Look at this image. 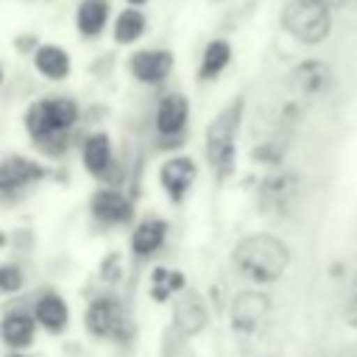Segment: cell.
<instances>
[{"mask_svg": "<svg viewBox=\"0 0 357 357\" xmlns=\"http://www.w3.org/2000/svg\"><path fill=\"white\" fill-rule=\"evenodd\" d=\"M33 67H36L39 75H45L50 81H61V78L70 75L73 61H70V53L64 47H59V45H39L33 50Z\"/></svg>", "mask_w": 357, "mask_h": 357, "instance_id": "16", "label": "cell"}, {"mask_svg": "<svg viewBox=\"0 0 357 357\" xmlns=\"http://www.w3.org/2000/svg\"><path fill=\"white\" fill-rule=\"evenodd\" d=\"M243 117V98L231 100L223 112L212 117L206 126V162L218 178H229L234 173V153H237V128Z\"/></svg>", "mask_w": 357, "mask_h": 357, "instance_id": "3", "label": "cell"}, {"mask_svg": "<svg viewBox=\"0 0 357 357\" xmlns=\"http://www.w3.org/2000/svg\"><path fill=\"white\" fill-rule=\"evenodd\" d=\"M195 173L198 170H195V162L190 156H170L159 167V184H162V190L167 192V198L173 204H181L187 190L195 181Z\"/></svg>", "mask_w": 357, "mask_h": 357, "instance_id": "9", "label": "cell"}, {"mask_svg": "<svg viewBox=\"0 0 357 357\" xmlns=\"http://www.w3.org/2000/svg\"><path fill=\"white\" fill-rule=\"evenodd\" d=\"M282 151H284V145H279V142H265V145H257V148H254V159H257V162H271V165H276V162L282 159Z\"/></svg>", "mask_w": 357, "mask_h": 357, "instance_id": "26", "label": "cell"}, {"mask_svg": "<svg viewBox=\"0 0 357 357\" xmlns=\"http://www.w3.org/2000/svg\"><path fill=\"white\" fill-rule=\"evenodd\" d=\"M268 312H271V301L265 293L259 290L237 293L231 301V329L240 335H254L265 324Z\"/></svg>", "mask_w": 357, "mask_h": 357, "instance_id": "7", "label": "cell"}, {"mask_svg": "<svg viewBox=\"0 0 357 357\" xmlns=\"http://www.w3.org/2000/svg\"><path fill=\"white\" fill-rule=\"evenodd\" d=\"M282 28L304 45H318L329 36L332 8L321 0H290L282 11Z\"/></svg>", "mask_w": 357, "mask_h": 357, "instance_id": "4", "label": "cell"}, {"mask_svg": "<svg viewBox=\"0 0 357 357\" xmlns=\"http://www.w3.org/2000/svg\"><path fill=\"white\" fill-rule=\"evenodd\" d=\"M0 84H3V67H0Z\"/></svg>", "mask_w": 357, "mask_h": 357, "instance_id": "31", "label": "cell"}, {"mask_svg": "<svg viewBox=\"0 0 357 357\" xmlns=\"http://www.w3.org/2000/svg\"><path fill=\"white\" fill-rule=\"evenodd\" d=\"M6 357H25V354H6Z\"/></svg>", "mask_w": 357, "mask_h": 357, "instance_id": "30", "label": "cell"}, {"mask_svg": "<svg viewBox=\"0 0 357 357\" xmlns=\"http://www.w3.org/2000/svg\"><path fill=\"white\" fill-rule=\"evenodd\" d=\"M184 284H187V279H184L181 271L156 265V268L151 271V293H148V296H151L156 304H165V301H170L173 296H178V293L184 290Z\"/></svg>", "mask_w": 357, "mask_h": 357, "instance_id": "21", "label": "cell"}, {"mask_svg": "<svg viewBox=\"0 0 357 357\" xmlns=\"http://www.w3.org/2000/svg\"><path fill=\"white\" fill-rule=\"evenodd\" d=\"M173 324H176V329L181 335H195V332L204 329V324H206V307H204V301H201L198 293H192L187 287L178 293L176 307H173Z\"/></svg>", "mask_w": 357, "mask_h": 357, "instance_id": "14", "label": "cell"}, {"mask_svg": "<svg viewBox=\"0 0 357 357\" xmlns=\"http://www.w3.org/2000/svg\"><path fill=\"white\" fill-rule=\"evenodd\" d=\"M106 22H109V3L106 0H81V6L75 11V28L81 36H86V39L100 36Z\"/></svg>", "mask_w": 357, "mask_h": 357, "instance_id": "19", "label": "cell"}, {"mask_svg": "<svg viewBox=\"0 0 357 357\" xmlns=\"http://www.w3.org/2000/svg\"><path fill=\"white\" fill-rule=\"evenodd\" d=\"M128 6H142V3H148V0H126Z\"/></svg>", "mask_w": 357, "mask_h": 357, "instance_id": "29", "label": "cell"}, {"mask_svg": "<svg viewBox=\"0 0 357 357\" xmlns=\"http://www.w3.org/2000/svg\"><path fill=\"white\" fill-rule=\"evenodd\" d=\"M145 28H148L145 14L139 11V6H131V8H126V11L117 14L112 33H114V42L117 45H134L145 33Z\"/></svg>", "mask_w": 357, "mask_h": 357, "instance_id": "23", "label": "cell"}, {"mask_svg": "<svg viewBox=\"0 0 357 357\" xmlns=\"http://www.w3.org/2000/svg\"><path fill=\"white\" fill-rule=\"evenodd\" d=\"M187 117H190V103L184 95L178 92H170L159 100L156 106V131L162 137H176L184 131L187 126Z\"/></svg>", "mask_w": 357, "mask_h": 357, "instance_id": "13", "label": "cell"}, {"mask_svg": "<svg viewBox=\"0 0 357 357\" xmlns=\"http://www.w3.org/2000/svg\"><path fill=\"white\" fill-rule=\"evenodd\" d=\"M120 276H123V257H120L117 251H112V254H106L103 262H100V279L114 284V282H120Z\"/></svg>", "mask_w": 357, "mask_h": 357, "instance_id": "25", "label": "cell"}, {"mask_svg": "<svg viewBox=\"0 0 357 357\" xmlns=\"http://www.w3.org/2000/svg\"><path fill=\"white\" fill-rule=\"evenodd\" d=\"M22 287V271L17 265H0V293L3 296H11Z\"/></svg>", "mask_w": 357, "mask_h": 357, "instance_id": "24", "label": "cell"}, {"mask_svg": "<svg viewBox=\"0 0 357 357\" xmlns=\"http://www.w3.org/2000/svg\"><path fill=\"white\" fill-rule=\"evenodd\" d=\"M84 324H86V329H89L95 337H126V335H128L126 312H123L120 301L112 298V296H98V298H92V304L86 307Z\"/></svg>", "mask_w": 357, "mask_h": 357, "instance_id": "5", "label": "cell"}, {"mask_svg": "<svg viewBox=\"0 0 357 357\" xmlns=\"http://www.w3.org/2000/svg\"><path fill=\"white\" fill-rule=\"evenodd\" d=\"M343 318H346L349 326L357 329V287H354V293H351V298H349V304H346V310H343Z\"/></svg>", "mask_w": 357, "mask_h": 357, "instance_id": "27", "label": "cell"}, {"mask_svg": "<svg viewBox=\"0 0 357 357\" xmlns=\"http://www.w3.org/2000/svg\"><path fill=\"white\" fill-rule=\"evenodd\" d=\"M298 195V178L293 173H279V176H268L259 184V206L262 212L271 215H284Z\"/></svg>", "mask_w": 357, "mask_h": 357, "instance_id": "8", "label": "cell"}, {"mask_svg": "<svg viewBox=\"0 0 357 357\" xmlns=\"http://www.w3.org/2000/svg\"><path fill=\"white\" fill-rule=\"evenodd\" d=\"M231 262H234V268L245 279H251L257 284H268V282H276L287 271V265H290V248L276 234L257 231V234L243 237L234 245Z\"/></svg>", "mask_w": 357, "mask_h": 357, "instance_id": "1", "label": "cell"}, {"mask_svg": "<svg viewBox=\"0 0 357 357\" xmlns=\"http://www.w3.org/2000/svg\"><path fill=\"white\" fill-rule=\"evenodd\" d=\"M231 61V47L226 39H212L206 47H204V56H201V67H198V78L204 81H212L218 78Z\"/></svg>", "mask_w": 357, "mask_h": 357, "instance_id": "22", "label": "cell"}, {"mask_svg": "<svg viewBox=\"0 0 357 357\" xmlns=\"http://www.w3.org/2000/svg\"><path fill=\"white\" fill-rule=\"evenodd\" d=\"M290 84H293V89L298 95L315 98V95H321V92H326L332 86V70H329V64L310 59V61H301L290 73Z\"/></svg>", "mask_w": 357, "mask_h": 357, "instance_id": "12", "label": "cell"}, {"mask_svg": "<svg viewBox=\"0 0 357 357\" xmlns=\"http://www.w3.org/2000/svg\"><path fill=\"white\" fill-rule=\"evenodd\" d=\"M47 170L28 156H8L0 162V198H17L31 184L42 181Z\"/></svg>", "mask_w": 357, "mask_h": 357, "instance_id": "6", "label": "cell"}, {"mask_svg": "<svg viewBox=\"0 0 357 357\" xmlns=\"http://www.w3.org/2000/svg\"><path fill=\"white\" fill-rule=\"evenodd\" d=\"M81 162L92 176H103L109 170V165H112V142H109V137L103 131L86 137L84 151H81Z\"/></svg>", "mask_w": 357, "mask_h": 357, "instance_id": "20", "label": "cell"}, {"mask_svg": "<svg viewBox=\"0 0 357 357\" xmlns=\"http://www.w3.org/2000/svg\"><path fill=\"white\" fill-rule=\"evenodd\" d=\"M89 212L98 223H106V226H117V223H128L134 218V206L131 201L112 190V187H103V190H95L92 198H89Z\"/></svg>", "mask_w": 357, "mask_h": 357, "instance_id": "10", "label": "cell"}, {"mask_svg": "<svg viewBox=\"0 0 357 357\" xmlns=\"http://www.w3.org/2000/svg\"><path fill=\"white\" fill-rule=\"evenodd\" d=\"M321 3H324L326 8H332V11H335V8H346V6H351L354 0H321Z\"/></svg>", "mask_w": 357, "mask_h": 357, "instance_id": "28", "label": "cell"}, {"mask_svg": "<svg viewBox=\"0 0 357 357\" xmlns=\"http://www.w3.org/2000/svg\"><path fill=\"white\" fill-rule=\"evenodd\" d=\"M36 315H25V312H11L3 318L0 324V335L11 349H28L33 343L36 335Z\"/></svg>", "mask_w": 357, "mask_h": 357, "instance_id": "18", "label": "cell"}, {"mask_svg": "<svg viewBox=\"0 0 357 357\" xmlns=\"http://www.w3.org/2000/svg\"><path fill=\"white\" fill-rule=\"evenodd\" d=\"M128 70L139 84H162L173 70L170 50H137L128 59Z\"/></svg>", "mask_w": 357, "mask_h": 357, "instance_id": "11", "label": "cell"}, {"mask_svg": "<svg viewBox=\"0 0 357 357\" xmlns=\"http://www.w3.org/2000/svg\"><path fill=\"white\" fill-rule=\"evenodd\" d=\"M33 315H36L39 326L47 329V332H53V335H59V332L67 326V321H70L67 304H64V298L56 296V293L39 296V298H36V307H33Z\"/></svg>", "mask_w": 357, "mask_h": 357, "instance_id": "17", "label": "cell"}, {"mask_svg": "<svg viewBox=\"0 0 357 357\" xmlns=\"http://www.w3.org/2000/svg\"><path fill=\"white\" fill-rule=\"evenodd\" d=\"M78 123V103L73 98H42L28 106L25 128L47 153H61L70 128Z\"/></svg>", "mask_w": 357, "mask_h": 357, "instance_id": "2", "label": "cell"}, {"mask_svg": "<svg viewBox=\"0 0 357 357\" xmlns=\"http://www.w3.org/2000/svg\"><path fill=\"white\" fill-rule=\"evenodd\" d=\"M165 237H167V223L162 218H145L137 223L131 234V251L137 257H151L165 245Z\"/></svg>", "mask_w": 357, "mask_h": 357, "instance_id": "15", "label": "cell"}]
</instances>
